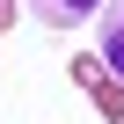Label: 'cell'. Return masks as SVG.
I'll use <instances>...</instances> for the list:
<instances>
[{
	"label": "cell",
	"instance_id": "6da1fadb",
	"mask_svg": "<svg viewBox=\"0 0 124 124\" xmlns=\"http://www.w3.org/2000/svg\"><path fill=\"white\" fill-rule=\"evenodd\" d=\"M22 8H29L37 22H51V29H73V22H88V15H102L109 0H22Z\"/></svg>",
	"mask_w": 124,
	"mask_h": 124
},
{
	"label": "cell",
	"instance_id": "7a4b0ae2",
	"mask_svg": "<svg viewBox=\"0 0 124 124\" xmlns=\"http://www.w3.org/2000/svg\"><path fill=\"white\" fill-rule=\"evenodd\" d=\"M95 37H102V66L124 80V0H109V8H102V29H95Z\"/></svg>",
	"mask_w": 124,
	"mask_h": 124
},
{
	"label": "cell",
	"instance_id": "3957f363",
	"mask_svg": "<svg viewBox=\"0 0 124 124\" xmlns=\"http://www.w3.org/2000/svg\"><path fill=\"white\" fill-rule=\"evenodd\" d=\"M88 95H95V109H102V117H124V80H117V73H102Z\"/></svg>",
	"mask_w": 124,
	"mask_h": 124
},
{
	"label": "cell",
	"instance_id": "277c9868",
	"mask_svg": "<svg viewBox=\"0 0 124 124\" xmlns=\"http://www.w3.org/2000/svg\"><path fill=\"white\" fill-rule=\"evenodd\" d=\"M73 80H80V88L102 80V51H80V58H73Z\"/></svg>",
	"mask_w": 124,
	"mask_h": 124
},
{
	"label": "cell",
	"instance_id": "5b68a950",
	"mask_svg": "<svg viewBox=\"0 0 124 124\" xmlns=\"http://www.w3.org/2000/svg\"><path fill=\"white\" fill-rule=\"evenodd\" d=\"M0 29H15V0H0Z\"/></svg>",
	"mask_w": 124,
	"mask_h": 124
}]
</instances>
